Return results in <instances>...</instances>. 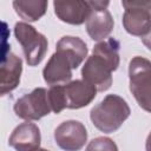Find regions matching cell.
Segmentation results:
<instances>
[{"label": "cell", "instance_id": "6da1fadb", "mask_svg": "<svg viewBox=\"0 0 151 151\" xmlns=\"http://www.w3.org/2000/svg\"><path fill=\"white\" fill-rule=\"evenodd\" d=\"M97 88L85 80H72L64 85L51 86L48 90V101L54 113H60L64 109H81L87 106L97 96Z\"/></svg>", "mask_w": 151, "mask_h": 151}, {"label": "cell", "instance_id": "7a4b0ae2", "mask_svg": "<svg viewBox=\"0 0 151 151\" xmlns=\"http://www.w3.org/2000/svg\"><path fill=\"white\" fill-rule=\"evenodd\" d=\"M130 113V106L124 98L118 94H107L99 104L92 107L90 118L99 131L112 133L123 125Z\"/></svg>", "mask_w": 151, "mask_h": 151}, {"label": "cell", "instance_id": "3957f363", "mask_svg": "<svg viewBox=\"0 0 151 151\" xmlns=\"http://www.w3.org/2000/svg\"><path fill=\"white\" fill-rule=\"evenodd\" d=\"M129 87L138 105L151 113V61L133 57L129 63Z\"/></svg>", "mask_w": 151, "mask_h": 151}, {"label": "cell", "instance_id": "277c9868", "mask_svg": "<svg viewBox=\"0 0 151 151\" xmlns=\"http://www.w3.org/2000/svg\"><path fill=\"white\" fill-rule=\"evenodd\" d=\"M14 35L20 42L28 66L39 65L47 52V39L27 22H17Z\"/></svg>", "mask_w": 151, "mask_h": 151}, {"label": "cell", "instance_id": "5b68a950", "mask_svg": "<svg viewBox=\"0 0 151 151\" xmlns=\"http://www.w3.org/2000/svg\"><path fill=\"white\" fill-rule=\"evenodd\" d=\"M125 8L123 26L125 31L136 37H144L151 28V0H124Z\"/></svg>", "mask_w": 151, "mask_h": 151}, {"label": "cell", "instance_id": "8992f818", "mask_svg": "<svg viewBox=\"0 0 151 151\" xmlns=\"http://www.w3.org/2000/svg\"><path fill=\"white\" fill-rule=\"evenodd\" d=\"M15 114L27 122L39 120L47 116L52 109L48 101V91L44 87H37L32 92L20 97L13 107Z\"/></svg>", "mask_w": 151, "mask_h": 151}, {"label": "cell", "instance_id": "52a82bcc", "mask_svg": "<svg viewBox=\"0 0 151 151\" xmlns=\"http://www.w3.org/2000/svg\"><path fill=\"white\" fill-rule=\"evenodd\" d=\"M76 68L77 65L68 54L61 50H55L42 70V77L51 86L64 85L71 81L72 70Z\"/></svg>", "mask_w": 151, "mask_h": 151}, {"label": "cell", "instance_id": "ba28073f", "mask_svg": "<svg viewBox=\"0 0 151 151\" xmlns=\"http://www.w3.org/2000/svg\"><path fill=\"white\" fill-rule=\"evenodd\" d=\"M112 67L105 59L92 54L87 57L81 68V77L83 80L94 86L97 91L104 92L112 85Z\"/></svg>", "mask_w": 151, "mask_h": 151}, {"label": "cell", "instance_id": "9c48e42d", "mask_svg": "<svg viewBox=\"0 0 151 151\" xmlns=\"http://www.w3.org/2000/svg\"><path fill=\"white\" fill-rule=\"evenodd\" d=\"M54 140L64 151H79L87 140V131L79 120H66L54 130Z\"/></svg>", "mask_w": 151, "mask_h": 151}, {"label": "cell", "instance_id": "30bf717a", "mask_svg": "<svg viewBox=\"0 0 151 151\" xmlns=\"http://www.w3.org/2000/svg\"><path fill=\"white\" fill-rule=\"evenodd\" d=\"M109 4V1H91L92 13L86 21V31L94 41H103L113 29L114 21L107 11Z\"/></svg>", "mask_w": 151, "mask_h": 151}, {"label": "cell", "instance_id": "8fae6325", "mask_svg": "<svg viewBox=\"0 0 151 151\" xmlns=\"http://www.w3.org/2000/svg\"><path fill=\"white\" fill-rule=\"evenodd\" d=\"M22 72V60L8 50L2 52L0 65V93L5 96L15 90L20 83Z\"/></svg>", "mask_w": 151, "mask_h": 151}, {"label": "cell", "instance_id": "7c38bea8", "mask_svg": "<svg viewBox=\"0 0 151 151\" xmlns=\"http://www.w3.org/2000/svg\"><path fill=\"white\" fill-rule=\"evenodd\" d=\"M54 13L59 20L71 25H81L90 18L92 13L91 1L66 0L53 2Z\"/></svg>", "mask_w": 151, "mask_h": 151}, {"label": "cell", "instance_id": "4fadbf2b", "mask_svg": "<svg viewBox=\"0 0 151 151\" xmlns=\"http://www.w3.org/2000/svg\"><path fill=\"white\" fill-rule=\"evenodd\" d=\"M41 134L38 125L25 122L18 125L9 136L8 144L15 151H37L40 149Z\"/></svg>", "mask_w": 151, "mask_h": 151}, {"label": "cell", "instance_id": "5bb4252c", "mask_svg": "<svg viewBox=\"0 0 151 151\" xmlns=\"http://www.w3.org/2000/svg\"><path fill=\"white\" fill-rule=\"evenodd\" d=\"M55 50H61L65 53H67L77 66H79L85 58L87 57V45L84 40H81L79 37H72V35H65L59 39L57 42Z\"/></svg>", "mask_w": 151, "mask_h": 151}, {"label": "cell", "instance_id": "9a60e30c", "mask_svg": "<svg viewBox=\"0 0 151 151\" xmlns=\"http://www.w3.org/2000/svg\"><path fill=\"white\" fill-rule=\"evenodd\" d=\"M48 2L45 0L38 1H24V0H15L13 1V8L15 13L24 19L25 21H37L39 20L47 9Z\"/></svg>", "mask_w": 151, "mask_h": 151}, {"label": "cell", "instance_id": "2e32d148", "mask_svg": "<svg viewBox=\"0 0 151 151\" xmlns=\"http://www.w3.org/2000/svg\"><path fill=\"white\" fill-rule=\"evenodd\" d=\"M119 50H120V44L117 39L114 38H109L106 40H103L98 42L92 51V54L99 55L103 59H105L110 66L112 67L113 71H116L119 66Z\"/></svg>", "mask_w": 151, "mask_h": 151}, {"label": "cell", "instance_id": "e0dca14e", "mask_svg": "<svg viewBox=\"0 0 151 151\" xmlns=\"http://www.w3.org/2000/svg\"><path fill=\"white\" fill-rule=\"evenodd\" d=\"M85 151H118V146L109 137H97L87 144Z\"/></svg>", "mask_w": 151, "mask_h": 151}, {"label": "cell", "instance_id": "ac0fdd59", "mask_svg": "<svg viewBox=\"0 0 151 151\" xmlns=\"http://www.w3.org/2000/svg\"><path fill=\"white\" fill-rule=\"evenodd\" d=\"M140 39H142V42L151 51V28H150V31H149L144 37H142Z\"/></svg>", "mask_w": 151, "mask_h": 151}, {"label": "cell", "instance_id": "d6986e66", "mask_svg": "<svg viewBox=\"0 0 151 151\" xmlns=\"http://www.w3.org/2000/svg\"><path fill=\"white\" fill-rule=\"evenodd\" d=\"M145 150H146V151H151V132L149 133V136H147V138H146Z\"/></svg>", "mask_w": 151, "mask_h": 151}, {"label": "cell", "instance_id": "ffe728a7", "mask_svg": "<svg viewBox=\"0 0 151 151\" xmlns=\"http://www.w3.org/2000/svg\"><path fill=\"white\" fill-rule=\"evenodd\" d=\"M37 151H48V150H46V149H39V150H37Z\"/></svg>", "mask_w": 151, "mask_h": 151}]
</instances>
